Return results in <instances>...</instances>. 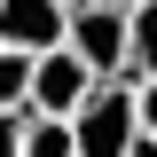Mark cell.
Here are the masks:
<instances>
[{"instance_id":"ba28073f","label":"cell","mask_w":157,"mask_h":157,"mask_svg":"<svg viewBox=\"0 0 157 157\" xmlns=\"http://www.w3.org/2000/svg\"><path fill=\"white\" fill-rule=\"evenodd\" d=\"M24 118H32V110L0 102V157H24Z\"/></svg>"},{"instance_id":"8992f818","label":"cell","mask_w":157,"mask_h":157,"mask_svg":"<svg viewBox=\"0 0 157 157\" xmlns=\"http://www.w3.org/2000/svg\"><path fill=\"white\" fill-rule=\"evenodd\" d=\"M24 157H78L71 118H47V110H32V118H24Z\"/></svg>"},{"instance_id":"3957f363","label":"cell","mask_w":157,"mask_h":157,"mask_svg":"<svg viewBox=\"0 0 157 157\" xmlns=\"http://www.w3.org/2000/svg\"><path fill=\"white\" fill-rule=\"evenodd\" d=\"M86 94H94V71H86V55H78L71 39H63V47H47V55H32V94H24V110L71 118Z\"/></svg>"},{"instance_id":"6da1fadb","label":"cell","mask_w":157,"mask_h":157,"mask_svg":"<svg viewBox=\"0 0 157 157\" xmlns=\"http://www.w3.org/2000/svg\"><path fill=\"white\" fill-rule=\"evenodd\" d=\"M71 134H78V157H126L141 134V94L134 78H94V94L71 110Z\"/></svg>"},{"instance_id":"9c48e42d","label":"cell","mask_w":157,"mask_h":157,"mask_svg":"<svg viewBox=\"0 0 157 157\" xmlns=\"http://www.w3.org/2000/svg\"><path fill=\"white\" fill-rule=\"evenodd\" d=\"M134 94H141V134H157V78H134Z\"/></svg>"},{"instance_id":"7a4b0ae2","label":"cell","mask_w":157,"mask_h":157,"mask_svg":"<svg viewBox=\"0 0 157 157\" xmlns=\"http://www.w3.org/2000/svg\"><path fill=\"white\" fill-rule=\"evenodd\" d=\"M63 39L86 55L94 78H126V0H71Z\"/></svg>"},{"instance_id":"277c9868","label":"cell","mask_w":157,"mask_h":157,"mask_svg":"<svg viewBox=\"0 0 157 157\" xmlns=\"http://www.w3.org/2000/svg\"><path fill=\"white\" fill-rule=\"evenodd\" d=\"M63 24H71V0H0V39L24 55L63 47Z\"/></svg>"},{"instance_id":"52a82bcc","label":"cell","mask_w":157,"mask_h":157,"mask_svg":"<svg viewBox=\"0 0 157 157\" xmlns=\"http://www.w3.org/2000/svg\"><path fill=\"white\" fill-rule=\"evenodd\" d=\"M24 94H32V55L0 39V102H16V110H24Z\"/></svg>"},{"instance_id":"30bf717a","label":"cell","mask_w":157,"mask_h":157,"mask_svg":"<svg viewBox=\"0 0 157 157\" xmlns=\"http://www.w3.org/2000/svg\"><path fill=\"white\" fill-rule=\"evenodd\" d=\"M126 157H157V134H134V149H126Z\"/></svg>"},{"instance_id":"5b68a950","label":"cell","mask_w":157,"mask_h":157,"mask_svg":"<svg viewBox=\"0 0 157 157\" xmlns=\"http://www.w3.org/2000/svg\"><path fill=\"white\" fill-rule=\"evenodd\" d=\"M126 78H157V0H126Z\"/></svg>"}]
</instances>
